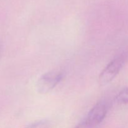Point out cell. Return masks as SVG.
<instances>
[{
	"instance_id": "6da1fadb",
	"label": "cell",
	"mask_w": 128,
	"mask_h": 128,
	"mask_svg": "<svg viewBox=\"0 0 128 128\" xmlns=\"http://www.w3.org/2000/svg\"><path fill=\"white\" fill-rule=\"evenodd\" d=\"M127 56L122 53L116 56L103 69L99 76V82L101 85L108 84L116 77L126 62Z\"/></svg>"
},
{
	"instance_id": "3957f363",
	"label": "cell",
	"mask_w": 128,
	"mask_h": 128,
	"mask_svg": "<svg viewBox=\"0 0 128 128\" xmlns=\"http://www.w3.org/2000/svg\"><path fill=\"white\" fill-rule=\"evenodd\" d=\"M107 111L106 105L102 102H98L89 111L84 121L92 128L96 127L103 121L107 114Z\"/></svg>"
},
{
	"instance_id": "7a4b0ae2",
	"label": "cell",
	"mask_w": 128,
	"mask_h": 128,
	"mask_svg": "<svg viewBox=\"0 0 128 128\" xmlns=\"http://www.w3.org/2000/svg\"><path fill=\"white\" fill-rule=\"evenodd\" d=\"M63 76V73L58 70H52L43 74L36 82V90L42 94L48 93L62 81Z\"/></svg>"
},
{
	"instance_id": "8992f818",
	"label": "cell",
	"mask_w": 128,
	"mask_h": 128,
	"mask_svg": "<svg viewBox=\"0 0 128 128\" xmlns=\"http://www.w3.org/2000/svg\"><path fill=\"white\" fill-rule=\"evenodd\" d=\"M75 128H93L92 126H90L89 124H88L86 121L84 120L82 122H81V123L79 124Z\"/></svg>"
},
{
	"instance_id": "52a82bcc",
	"label": "cell",
	"mask_w": 128,
	"mask_h": 128,
	"mask_svg": "<svg viewBox=\"0 0 128 128\" xmlns=\"http://www.w3.org/2000/svg\"><path fill=\"white\" fill-rule=\"evenodd\" d=\"M2 46L1 44V43L0 42V59H1V56H2Z\"/></svg>"
},
{
	"instance_id": "5b68a950",
	"label": "cell",
	"mask_w": 128,
	"mask_h": 128,
	"mask_svg": "<svg viewBox=\"0 0 128 128\" xmlns=\"http://www.w3.org/2000/svg\"><path fill=\"white\" fill-rule=\"evenodd\" d=\"M24 128H50V123L46 120L36 121Z\"/></svg>"
},
{
	"instance_id": "277c9868",
	"label": "cell",
	"mask_w": 128,
	"mask_h": 128,
	"mask_svg": "<svg viewBox=\"0 0 128 128\" xmlns=\"http://www.w3.org/2000/svg\"><path fill=\"white\" fill-rule=\"evenodd\" d=\"M115 100L119 105L128 108V88L122 89L116 96Z\"/></svg>"
}]
</instances>
